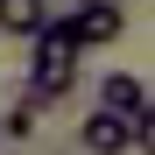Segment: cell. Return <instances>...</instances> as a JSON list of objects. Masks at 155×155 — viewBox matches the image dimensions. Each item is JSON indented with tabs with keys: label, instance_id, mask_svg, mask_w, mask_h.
I'll list each match as a JSON object with an SVG mask.
<instances>
[{
	"label": "cell",
	"instance_id": "1",
	"mask_svg": "<svg viewBox=\"0 0 155 155\" xmlns=\"http://www.w3.org/2000/svg\"><path fill=\"white\" fill-rule=\"evenodd\" d=\"M35 42V64H28V92H42V99H64L71 85H78V57H85V42H78L64 21H42V28L28 35Z\"/></svg>",
	"mask_w": 155,
	"mask_h": 155
},
{
	"label": "cell",
	"instance_id": "2",
	"mask_svg": "<svg viewBox=\"0 0 155 155\" xmlns=\"http://www.w3.org/2000/svg\"><path fill=\"white\" fill-rule=\"evenodd\" d=\"M64 28H71L78 42H85V49H106V42H120V28H127V14H120V0H78Z\"/></svg>",
	"mask_w": 155,
	"mask_h": 155
},
{
	"label": "cell",
	"instance_id": "3",
	"mask_svg": "<svg viewBox=\"0 0 155 155\" xmlns=\"http://www.w3.org/2000/svg\"><path fill=\"white\" fill-rule=\"evenodd\" d=\"M78 141H85V155H127V148H134V120L113 113V106H99V113H85Z\"/></svg>",
	"mask_w": 155,
	"mask_h": 155
},
{
	"label": "cell",
	"instance_id": "4",
	"mask_svg": "<svg viewBox=\"0 0 155 155\" xmlns=\"http://www.w3.org/2000/svg\"><path fill=\"white\" fill-rule=\"evenodd\" d=\"M99 106H113V113L134 120V113H148V85L134 71H106V78H99Z\"/></svg>",
	"mask_w": 155,
	"mask_h": 155
},
{
	"label": "cell",
	"instance_id": "5",
	"mask_svg": "<svg viewBox=\"0 0 155 155\" xmlns=\"http://www.w3.org/2000/svg\"><path fill=\"white\" fill-rule=\"evenodd\" d=\"M42 106H49L42 92H21L7 113H0V141H28V134H35V120H42Z\"/></svg>",
	"mask_w": 155,
	"mask_h": 155
},
{
	"label": "cell",
	"instance_id": "6",
	"mask_svg": "<svg viewBox=\"0 0 155 155\" xmlns=\"http://www.w3.org/2000/svg\"><path fill=\"white\" fill-rule=\"evenodd\" d=\"M42 28V0H0V35H35Z\"/></svg>",
	"mask_w": 155,
	"mask_h": 155
},
{
	"label": "cell",
	"instance_id": "7",
	"mask_svg": "<svg viewBox=\"0 0 155 155\" xmlns=\"http://www.w3.org/2000/svg\"><path fill=\"white\" fill-rule=\"evenodd\" d=\"M0 148H7V141H0Z\"/></svg>",
	"mask_w": 155,
	"mask_h": 155
}]
</instances>
